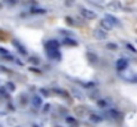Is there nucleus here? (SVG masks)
<instances>
[{
    "mask_svg": "<svg viewBox=\"0 0 137 127\" xmlns=\"http://www.w3.org/2000/svg\"><path fill=\"white\" fill-rule=\"evenodd\" d=\"M116 68H117V70H120V71H123L124 69H126V68H128V60L120 58V60L116 62Z\"/></svg>",
    "mask_w": 137,
    "mask_h": 127,
    "instance_id": "obj_4",
    "label": "nucleus"
},
{
    "mask_svg": "<svg viewBox=\"0 0 137 127\" xmlns=\"http://www.w3.org/2000/svg\"><path fill=\"white\" fill-rule=\"evenodd\" d=\"M65 21H67L68 24H69V25H73V24H75V23H73V20H72L71 17H65Z\"/></svg>",
    "mask_w": 137,
    "mask_h": 127,
    "instance_id": "obj_27",
    "label": "nucleus"
},
{
    "mask_svg": "<svg viewBox=\"0 0 137 127\" xmlns=\"http://www.w3.org/2000/svg\"><path fill=\"white\" fill-rule=\"evenodd\" d=\"M48 57H51V58H60V52H59V49H51V50H48Z\"/></svg>",
    "mask_w": 137,
    "mask_h": 127,
    "instance_id": "obj_9",
    "label": "nucleus"
},
{
    "mask_svg": "<svg viewBox=\"0 0 137 127\" xmlns=\"http://www.w3.org/2000/svg\"><path fill=\"white\" fill-rule=\"evenodd\" d=\"M12 44H13V46H16V49L20 52V54H23V56H25V54H27L25 48H24V46H21V45L19 44V41H13Z\"/></svg>",
    "mask_w": 137,
    "mask_h": 127,
    "instance_id": "obj_11",
    "label": "nucleus"
},
{
    "mask_svg": "<svg viewBox=\"0 0 137 127\" xmlns=\"http://www.w3.org/2000/svg\"><path fill=\"white\" fill-rule=\"evenodd\" d=\"M87 58L89 60V62L92 64V65H95V64H97V61H98L97 56H96L95 53H92V52H88V53H87Z\"/></svg>",
    "mask_w": 137,
    "mask_h": 127,
    "instance_id": "obj_7",
    "label": "nucleus"
},
{
    "mask_svg": "<svg viewBox=\"0 0 137 127\" xmlns=\"http://www.w3.org/2000/svg\"><path fill=\"white\" fill-rule=\"evenodd\" d=\"M27 97H25V95L24 94H21V97H20V103H24V105H25V103H27Z\"/></svg>",
    "mask_w": 137,
    "mask_h": 127,
    "instance_id": "obj_20",
    "label": "nucleus"
},
{
    "mask_svg": "<svg viewBox=\"0 0 137 127\" xmlns=\"http://www.w3.org/2000/svg\"><path fill=\"white\" fill-rule=\"evenodd\" d=\"M72 93H73V95H75L76 98H79V99H84V95H83V93H81L79 89L73 87V89H72Z\"/></svg>",
    "mask_w": 137,
    "mask_h": 127,
    "instance_id": "obj_12",
    "label": "nucleus"
},
{
    "mask_svg": "<svg viewBox=\"0 0 137 127\" xmlns=\"http://www.w3.org/2000/svg\"><path fill=\"white\" fill-rule=\"evenodd\" d=\"M106 48H108V49L116 50V49H117V45H116V44H112V43H108V44H106Z\"/></svg>",
    "mask_w": 137,
    "mask_h": 127,
    "instance_id": "obj_17",
    "label": "nucleus"
},
{
    "mask_svg": "<svg viewBox=\"0 0 137 127\" xmlns=\"http://www.w3.org/2000/svg\"><path fill=\"white\" fill-rule=\"evenodd\" d=\"M7 87H8L10 90H15V85H13L12 82H8V83H7Z\"/></svg>",
    "mask_w": 137,
    "mask_h": 127,
    "instance_id": "obj_25",
    "label": "nucleus"
},
{
    "mask_svg": "<svg viewBox=\"0 0 137 127\" xmlns=\"http://www.w3.org/2000/svg\"><path fill=\"white\" fill-rule=\"evenodd\" d=\"M56 91H57V93H60V94H63V97H67V95H68V93H67V91H64V90H61V89H57Z\"/></svg>",
    "mask_w": 137,
    "mask_h": 127,
    "instance_id": "obj_26",
    "label": "nucleus"
},
{
    "mask_svg": "<svg viewBox=\"0 0 137 127\" xmlns=\"http://www.w3.org/2000/svg\"><path fill=\"white\" fill-rule=\"evenodd\" d=\"M109 115H112L113 118H121V114L118 113V111H116V110H111L109 111Z\"/></svg>",
    "mask_w": 137,
    "mask_h": 127,
    "instance_id": "obj_15",
    "label": "nucleus"
},
{
    "mask_svg": "<svg viewBox=\"0 0 137 127\" xmlns=\"http://www.w3.org/2000/svg\"><path fill=\"white\" fill-rule=\"evenodd\" d=\"M65 4L67 5H72L73 4V0H68V2H65Z\"/></svg>",
    "mask_w": 137,
    "mask_h": 127,
    "instance_id": "obj_30",
    "label": "nucleus"
},
{
    "mask_svg": "<svg viewBox=\"0 0 137 127\" xmlns=\"http://www.w3.org/2000/svg\"><path fill=\"white\" fill-rule=\"evenodd\" d=\"M40 91H41V94H44V95H45V97H48V94H49V93H48V90H45V89H41Z\"/></svg>",
    "mask_w": 137,
    "mask_h": 127,
    "instance_id": "obj_28",
    "label": "nucleus"
},
{
    "mask_svg": "<svg viewBox=\"0 0 137 127\" xmlns=\"http://www.w3.org/2000/svg\"><path fill=\"white\" fill-rule=\"evenodd\" d=\"M93 35H95V37L97 38V40H105L106 38V36H108V33H106V30L105 29H96L95 32H93Z\"/></svg>",
    "mask_w": 137,
    "mask_h": 127,
    "instance_id": "obj_1",
    "label": "nucleus"
},
{
    "mask_svg": "<svg viewBox=\"0 0 137 127\" xmlns=\"http://www.w3.org/2000/svg\"><path fill=\"white\" fill-rule=\"evenodd\" d=\"M10 52L8 50H7L5 49V48H0V54H3V56H7V54H8Z\"/></svg>",
    "mask_w": 137,
    "mask_h": 127,
    "instance_id": "obj_22",
    "label": "nucleus"
},
{
    "mask_svg": "<svg viewBox=\"0 0 137 127\" xmlns=\"http://www.w3.org/2000/svg\"><path fill=\"white\" fill-rule=\"evenodd\" d=\"M97 105L100 107H106V101H103V99H98L97 101Z\"/></svg>",
    "mask_w": 137,
    "mask_h": 127,
    "instance_id": "obj_18",
    "label": "nucleus"
},
{
    "mask_svg": "<svg viewBox=\"0 0 137 127\" xmlns=\"http://www.w3.org/2000/svg\"><path fill=\"white\" fill-rule=\"evenodd\" d=\"M10 4H16V0H8Z\"/></svg>",
    "mask_w": 137,
    "mask_h": 127,
    "instance_id": "obj_31",
    "label": "nucleus"
},
{
    "mask_svg": "<svg viewBox=\"0 0 137 127\" xmlns=\"http://www.w3.org/2000/svg\"><path fill=\"white\" fill-rule=\"evenodd\" d=\"M100 25H101V28H103V29H105V30H111V29H112V27H113L112 24H111L108 20H106V19H104V20H101V21H100Z\"/></svg>",
    "mask_w": 137,
    "mask_h": 127,
    "instance_id": "obj_8",
    "label": "nucleus"
},
{
    "mask_svg": "<svg viewBox=\"0 0 137 127\" xmlns=\"http://www.w3.org/2000/svg\"><path fill=\"white\" fill-rule=\"evenodd\" d=\"M84 113H85L84 107H77V109H76V114H77V115H84Z\"/></svg>",
    "mask_w": 137,
    "mask_h": 127,
    "instance_id": "obj_16",
    "label": "nucleus"
},
{
    "mask_svg": "<svg viewBox=\"0 0 137 127\" xmlns=\"http://www.w3.org/2000/svg\"><path fill=\"white\" fill-rule=\"evenodd\" d=\"M45 48H47V50L59 49V43H57V41H48L47 44H45Z\"/></svg>",
    "mask_w": 137,
    "mask_h": 127,
    "instance_id": "obj_10",
    "label": "nucleus"
},
{
    "mask_svg": "<svg viewBox=\"0 0 137 127\" xmlns=\"http://www.w3.org/2000/svg\"><path fill=\"white\" fill-rule=\"evenodd\" d=\"M106 8L111 11H120L121 8H123V5H121L120 2H117V0H115V2H111L108 5H106Z\"/></svg>",
    "mask_w": 137,
    "mask_h": 127,
    "instance_id": "obj_2",
    "label": "nucleus"
},
{
    "mask_svg": "<svg viewBox=\"0 0 137 127\" xmlns=\"http://www.w3.org/2000/svg\"><path fill=\"white\" fill-rule=\"evenodd\" d=\"M32 13H45V9H35V8H32Z\"/></svg>",
    "mask_w": 137,
    "mask_h": 127,
    "instance_id": "obj_21",
    "label": "nucleus"
},
{
    "mask_svg": "<svg viewBox=\"0 0 137 127\" xmlns=\"http://www.w3.org/2000/svg\"><path fill=\"white\" fill-rule=\"evenodd\" d=\"M2 7H3V5H2V4H0V9H2Z\"/></svg>",
    "mask_w": 137,
    "mask_h": 127,
    "instance_id": "obj_32",
    "label": "nucleus"
},
{
    "mask_svg": "<svg viewBox=\"0 0 137 127\" xmlns=\"http://www.w3.org/2000/svg\"><path fill=\"white\" fill-rule=\"evenodd\" d=\"M81 15L84 16L87 20H93V19H96V13H95L93 11H90V9H81Z\"/></svg>",
    "mask_w": 137,
    "mask_h": 127,
    "instance_id": "obj_3",
    "label": "nucleus"
},
{
    "mask_svg": "<svg viewBox=\"0 0 137 127\" xmlns=\"http://www.w3.org/2000/svg\"><path fill=\"white\" fill-rule=\"evenodd\" d=\"M64 44L65 45H77V41H75V40H71V38H65L64 40Z\"/></svg>",
    "mask_w": 137,
    "mask_h": 127,
    "instance_id": "obj_14",
    "label": "nucleus"
},
{
    "mask_svg": "<svg viewBox=\"0 0 137 127\" xmlns=\"http://www.w3.org/2000/svg\"><path fill=\"white\" fill-rule=\"evenodd\" d=\"M31 102H32L33 107H36V109H39L40 106H43V101H41V98L39 97V95H33Z\"/></svg>",
    "mask_w": 137,
    "mask_h": 127,
    "instance_id": "obj_5",
    "label": "nucleus"
},
{
    "mask_svg": "<svg viewBox=\"0 0 137 127\" xmlns=\"http://www.w3.org/2000/svg\"><path fill=\"white\" fill-rule=\"evenodd\" d=\"M29 62H32V64H35V65H37V64H39V58H37V57H31V58H29Z\"/></svg>",
    "mask_w": 137,
    "mask_h": 127,
    "instance_id": "obj_19",
    "label": "nucleus"
},
{
    "mask_svg": "<svg viewBox=\"0 0 137 127\" xmlns=\"http://www.w3.org/2000/svg\"><path fill=\"white\" fill-rule=\"evenodd\" d=\"M105 19L108 20L112 25H120V21L117 17H115V16H112V15H105Z\"/></svg>",
    "mask_w": 137,
    "mask_h": 127,
    "instance_id": "obj_6",
    "label": "nucleus"
},
{
    "mask_svg": "<svg viewBox=\"0 0 137 127\" xmlns=\"http://www.w3.org/2000/svg\"><path fill=\"white\" fill-rule=\"evenodd\" d=\"M89 119H90L92 122H95V123L101 122V121H103V118H101V117H98V115H96V114H92V115L89 117Z\"/></svg>",
    "mask_w": 137,
    "mask_h": 127,
    "instance_id": "obj_13",
    "label": "nucleus"
},
{
    "mask_svg": "<svg viewBox=\"0 0 137 127\" xmlns=\"http://www.w3.org/2000/svg\"><path fill=\"white\" fill-rule=\"evenodd\" d=\"M0 71H4V73H8V74L11 73V70H10V69H7L5 66H0Z\"/></svg>",
    "mask_w": 137,
    "mask_h": 127,
    "instance_id": "obj_24",
    "label": "nucleus"
},
{
    "mask_svg": "<svg viewBox=\"0 0 137 127\" xmlns=\"http://www.w3.org/2000/svg\"><path fill=\"white\" fill-rule=\"evenodd\" d=\"M67 122H68V123H75V119H73V118H69V117H67Z\"/></svg>",
    "mask_w": 137,
    "mask_h": 127,
    "instance_id": "obj_29",
    "label": "nucleus"
},
{
    "mask_svg": "<svg viewBox=\"0 0 137 127\" xmlns=\"http://www.w3.org/2000/svg\"><path fill=\"white\" fill-rule=\"evenodd\" d=\"M49 109H51V105H48V103H47V105H45V106L43 107V113H44V114H45V113H48Z\"/></svg>",
    "mask_w": 137,
    "mask_h": 127,
    "instance_id": "obj_23",
    "label": "nucleus"
}]
</instances>
